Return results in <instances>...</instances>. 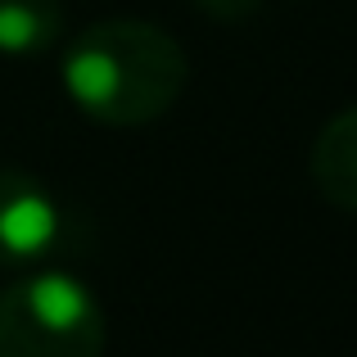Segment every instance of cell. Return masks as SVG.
Listing matches in <instances>:
<instances>
[{
	"instance_id": "277c9868",
	"label": "cell",
	"mask_w": 357,
	"mask_h": 357,
	"mask_svg": "<svg viewBox=\"0 0 357 357\" xmlns=\"http://www.w3.org/2000/svg\"><path fill=\"white\" fill-rule=\"evenodd\" d=\"M312 181L335 208L357 213V105L321 127L312 145Z\"/></svg>"
},
{
	"instance_id": "8992f818",
	"label": "cell",
	"mask_w": 357,
	"mask_h": 357,
	"mask_svg": "<svg viewBox=\"0 0 357 357\" xmlns=\"http://www.w3.org/2000/svg\"><path fill=\"white\" fill-rule=\"evenodd\" d=\"M195 5H199L204 14L222 18V23H236V18H244V14H253V9H258L262 0H195Z\"/></svg>"
},
{
	"instance_id": "3957f363",
	"label": "cell",
	"mask_w": 357,
	"mask_h": 357,
	"mask_svg": "<svg viewBox=\"0 0 357 357\" xmlns=\"http://www.w3.org/2000/svg\"><path fill=\"white\" fill-rule=\"evenodd\" d=\"M59 240V208L18 167H0V267H18Z\"/></svg>"
},
{
	"instance_id": "6da1fadb",
	"label": "cell",
	"mask_w": 357,
	"mask_h": 357,
	"mask_svg": "<svg viewBox=\"0 0 357 357\" xmlns=\"http://www.w3.org/2000/svg\"><path fill=\"white\" fill-rule=\"evenodd\" d=\"M181 41L140 18H109L77 32L63 54V91L105 127H140L163 118L185 91Z\"/></svg>"
},
{
	"instance_id": "5b68a950",
	"label": "cell",
	"mask_w": 357,
	"mask_h": 357,
	"mask_svg": "<svg viewBox=\"0 0 357 357\" xmlns=\"http://www.w3.org/2000/svg\"><path fill=\"white\" fill-rule=\"evenodd\" d=\"M63 36V0H0V54H41Z\"/></svg>"
},
{
	"instance_id": "7a4b0ae2",
	"label": "cell",
	"mask_w": 357,
	"mask_h": 357,
	"mask_svg": "<svg viewBox=\"0 0 357 357\" xmlns=\"http://www.w3.org/2000/svg\"><path fill=\"white\" fill-rule=\"evenodd\" d=\"M0 357H105V307L63 271L18 280L0 294Z\"/></svg>"
}]
</instances>
